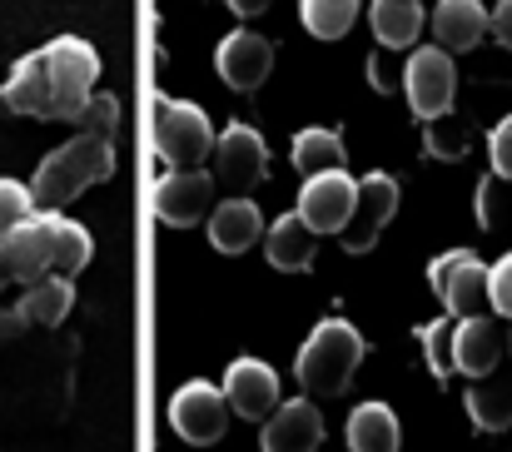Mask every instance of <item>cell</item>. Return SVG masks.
I'll list each match as a JSON object with an SVG mask.
<instances>
[{"mask_svg": "<svg viewBox=\"0 0 512 452\" xmlns=\"http://www.w3.org/2000/svg\"><path fill=\"white\" fill-rule=\"evenodd\" d=\"M363 353H368V343H363V333L348 323V318H324L309 338H304V348H299V358H294V378H299V388H304V398H343L348 393V383H353V373H358V363H363Z\"/></svg>", "mask_w": 512, "mask_h": 452, "instance_id": "obj_1", "label": "cell"}, {"mask_svg": "<svg viewBox=\"0 0 512 452\" xmlns=\"http://www.w3.org/2000/svg\"><path fill=\"white\" fill-rule=\"evenodd\" d=\"M115 174V150L110 140H95V135H75L65 140L60 150H50L40 159L35 179H30V194H35V209H65L70 199H80L90 184L110 179Z\"/></svg>", "mask_w": 512, "mask_h": 452, "instance_id": "obj_2", "label": "cell"}, {"mask_svg": "<svg viewBox=\"0 0 512 452\" xmlns=\"http://www.w3.org/2000/svg\"><path fill=\"white\" fill-rule=\"evenodd\" d=\"M214 125L199 105L189 100H160L155 105V154L170 169H204V159H214Z\"/></svg>", "mask_w": 512, "mask_h": 452, "instance_id": "obj_3", "label": "cell"}, {"mask_svg": "<svg viewBox=\"0 0 512 452\" xmlns=\"http://www.w3.org/2000/svg\"><path fill=\"white\" fill-rule=\"evenodd\" d=\"M45 60H50V80H55V120H75V110L95 95L100 55L80 35H55L45 45Z\"/></svg>", "mask_w": 512, "mask_h": 452, "instance_id": "obj_4", "label": "cell"}, {"mask_svg": "<svg viewBox=\"0 0 512 452\" xmlns=\"http://www.w3.org/2000/svg\"><path fill=\"white\" fill-rule=\"evenodd\" d=\"M428 284L433 294L443 299V308L453 318H478L488 313V264L473 254V249H448L428 264Z\"/></svg>", "mask_w": 512, "mask_h": 452, "instance_id": "obj_5", "label": "cell"}, {"mask_svg": "<svg viewBox=\"0 0 512 452\" xmlns=\"http://www.w3.org/2000/svg\"><path fill=\"white\" fill-rule=\"evenodd\" d=\"M229 398H224V388L219 383H184V388H174L170 398V428L189 443V448H214L224 433H229Z\"/></svg>", "mask_w": 512, "mask_h": 452, "instance_id": "obj_6", "label": "cell"}, {"mask_svg": "<svg viewBox=\"0 0 512 452\" xmlns=\"http://www.w3.org/2000/svg\"><path fill=\"white\" fill-rule=\"evenodd\" d=\"M403 95H408V110L418 120H438L453 110L458 100V65L443 45H423L408 55V80H403Z\"/></svg>", "mask_w": 512, "mask_h": 452, "instance_id": "obj_7", "label": "cell"}, {"mask_svg": "<svg viewBox=\"0 0 512 452\" xmlns=\"http://www.w3.org/2000/svg\"><path fill=\"white\" fill-rule=\"evenodd\" d=\"M60 219H65V214H55V209H35L20 229H10V234L0 239V264H5L10 279L35 284V279H45V269H55Z\"/></svg>", "mask_w": 512, "mask_h": 452, "instance_id": "obj_8", "label": "cell"}, {"mask_svg": "<svg viewBox=\"0 0 512 452\" xmlns=\"http://www.w3.org/2000/svg\"><path fill=\"white\" fill-rule=\"evenodd\" d=\"M264 174H269V145H264V135H259L254 125H244V120L224 125L219 140H214V179H219L224 189L244 194V189H254Z\"/></svg>", "mask_w": 512, "mask_h": 452, "instance_id": "obj_9", "label": "cell"}, {"mask_svg": "<svg viewBox=\"0 0 512 452\" xmlns=\"http://www.w3.org/2000/svg\"><path fill=\"white\" fill-rule=\"evenodd\" d=\"M398 204H403V189H398L393 174H383V169L363 174V179H358V209H353L348 229L339 234V244L348 254H368V249L378 244L383 224L398 214Z\"/></svg>", "mask_w": 512, "mask_h": 452, "instance_id": "obj_10", "label": "cell"}, {"mask_svg": "<svg viewBox=\"0 0 512 452\" xmlns=\"http://www.w3.org/2000/svg\"><path fill=\"white\" fill-rule=\"evenodd\" d=\"M358 209V179L348 169H334V174H314L304 179L299 189V214L309 219L314 234H343L348 219Z\"/></svg>", "mask_w": 512, "mask_h": 452, "instance_id": "obj_11", "label": "cell"}, {"mask_svg": "<svg viewBox=\"0 0 512 452\" xmlns=\"http://www.w3.org/2000/svg\"><path fill=\"white\" fill-rule=\"evenodd\" d=\"M219 388L229 398V413L244 418V423H264L279 408V373L264 358H234L224 368V383Z\"/></svg>", "mask_w": 512, "mask_h": 452, "instance_id": "obj_12", "label": "cell"}, {"mask_svg": "<svg viewBox=\"0 0 512 452\" xmlns=\"http://www.w3.org/2000/svg\"><path fill=\"white\" fill-rule=\"evenodd\" d=\"M204 214H214V179L204 169H170L155 184V219L170 229H194Z\"/></svg>", "mask_w": 512, "mask_h": 452, "instance_id": "obj_13", "label": "cell"}, {"mask_svg": "<svg viewBox=\"0 0 512 452\" xmlns=\"http://www.w3.org/2000/svg\"><path fill=\"white\" fill-rule=\"evenodd\" d=\"M214 70H219V80H224L229 90L249 95V90H259V85L269 80V70H274V45H269L259 30H234V35H224V45L214 50Z\"/></svg>", "mask_w": 512, "mask_h": 452, "instance_id": "obj_14", "label": "cell"}, {"mask_svg": "<svg viewBox=\"0 0 512 452\" xmlns=\"http://www.w3.org/2000/svg\"><path fill=\"white\" fill-rule=\"evenodd\" d=\"M259 448L264 452H319L324 448V413H319V403H314V398H289V403H279V408L264 418Z\"/></svg>", "mask_w": 512, "mask_h": 452, "instance_id": "obj_15", "label": "cell"}, {"mask_svg": "<svg viewBox=\"0 0 512 452\" xmlns=\"http://www.w3.org/2000/svg\"><path fill=\"white\" fill-rule=\"evenodd\" d=\"M0 110L10 115H35V120H55V80H50V60L45 50L25 55L10 80L0 85Z\"/></svg>", "mask_w": 512, "mask_h": 452, "instance_id": "obj_16", "label": "cell"}, {"mask_svg": "<svg viewBox=\"0 0 512 452\" xmlns=\"http://www.w3.org/2000/svg\"><path fill=\"white\" fill-rule=\"evenodd\" d=\"M264 214H259V204L249 199V194H229V199H219L214 204V214H209V244L219 249V254H249L259 239H264Z\"/></svg>", "mask_w": 512, "mask_h": 452, "instance_id": "obj_17", "label": "cell"}, {"mask_svg": "<svg viewBox=\"0 0 512 452\" xmlns=\"http://www.w3.org/2000/svg\"><path fill=\"white\" fill-rule=\"evenodd\" d=\"M428 25H433V40L448 55H463V50L483 45V35L493 30V10L483 0H438Z\"/></svg>", "mask_w": 512, "mask_h": 452, "instance_id": "obj_18", "label": "cell"}, {"mask_svg": "<svg viewBox=\"0 0 512 452\" xmlns=\"http://www.w3.org/2000/svg\"><path fill=\"white\" fill-rule=\"evenodd\" d=\"M503 348H508V338H503V328H498L488 313H478V318H458V328H453V363H458V373H468V378H488V373L498 368Z\"/></svg>", "mask_w": 512, "mask_h": 452, "instance_id": "obj_19", "label": "cell"}, {"mask_svg": "<svg viewBox=\"0 0 512 452\" xmlns=\"http://www.w3.org/2000/svg\"><path fill=\"white\" fill-rule=\"evenodd\" d=\"M264 254H269L274 269L304 274V269L314 264V254H319V234L309 229V219H304L299 209H289V214H279V219L264 229Z\"/></svg>", "mask_w": 512, "mask_h": 452, "instance_id": "obj_20", "label": "cell"}, {"mask_svg": "<svg viewBox=\"0 0 512 452\" xmlns=\"http://www.w3.org/2000/svg\"><path fill=\"white\" fill-rule=\"evenodd\" d=\"M368 25H373V40L388 45V50H413L428 15H423V0H373L368 5Z\"/></svg>", "mask_w": 512, "mask_h": 452, "instance_id": "obj_21", "label": "cell"}, {"mask_svg": "<svg viewBox=\"0 0 512 452\" xmlns=\"http://www.w3.org/2000/svg\"><path fill=\"white\" fill-rule=\"evenodd\" d=\"M348 452H398L403 448V428L393 418L388 403H358L348 413Z\"/></svg>", "mask_w": 512, "mask_h": 452, "instance_id": "obj_22", "label": "cell"}, {"mask_svg": "<svg viewBox=\"0 0 512 452\" xmlns=\"http://www.w3.org/2000/svg\"><path fill=\"white\" fill-rule=\"evenodd\" d=\"M70 308H75V279L45 274V279L25 284V299H20V318H25V323H35V328H55V323H65Z\"/></svg>", "mask_w": 512, "mask_h": 452, "instance_id": "obj_23", "label": "cell"}, {"mask_svg": "<svg viewBox=\"0 0 512 452\" xmlns=\"http://www.w3.org/2000/svg\"><path fill=\"white\" fill-rule=\"evenodd\" d=\"M294 169L304 174V179H314V174H334L348 164V150H343V135L339 130H324V125H314V130H299L294 135Z\"/></svg>", "mask_w": 512, "mask_h": 452, "instance_id": "obj_24", "label": "cell"}, {"mask_svg": "<svg viewBox=\"0 0 512 452\" xmlns=\"http://www.w3.org/2000/svg\"><path fill=\"white\" fill-rule=\"evenodd\" d=\"M468 418H473L478 433H503V428H512V388L488 383V378H473V388H468Z\"/></svg>", "mask_w": 512, "mask_h": 452, "instance_id": "obj_25", "label": "cell"}, {"mask_svg": "<svg viewBox=\"0 0 512 452\" xmlns=\"http://www.w3.org/2000/svg\"><path fill=\"white\" fill-rule=\"evenodd\" d=\"M304 30L319 40H343L358 20V0H299Z\"/></svg>", "mask_w": 512, "mask_h": 452, "instance_id": "obj_26", "label": "cell"}, {"mask_svg": "<svg viewBox=\"0 0 512 452\" xmlns=\"http://www.w3.org/2000/svg\"><path fill=\"white\" fill-rule=\"evenodd\" d=\"M423 145L433 159H463L473 150V125L463 115H438V120H423Z\"/></svg>", "mask_w": 512, "mask_h": 452, "instance_id": "obj_27", "label": "cell"}, {"mask_svg": "<svg viewBox=\"0 0 512 452\" xmlns=\"http://www.w3.org/2000/svg\"><path fill=\"white\" fill-rule=\"evenodd\" d=\"M90 259H95V239H90V229H85V224H75V219H60V239H55V274H60V279H80V274L90 269Z\"/></svg>", "mask_w": 512, "mask_h": 452, "instance_id": "obj_28", "label": "cell"}, {"mask_svg": "<svg viewBox=\"0 0 512 452\" xmlns=\"http://www.w3.org/2000/svg\"><path fill=\"white\" fill-rule=\"evenodd\" d=\"M453 328H458V318L448 308H443V318H433V323L418 328V343H423V358H428V373L433 378H453L458 373V363H453Z\"/></svg>", "mask_w": 512, "mask_h": 452, "instance_id": "obj_29", "label": "cell"}, {"mask_svg": "<svg viewBox=\"0 0 512 452\" xmlns=\"http://www.w3.org/2000/svg\"><path fill=\"white\" fill-rule=\"evenodd\" d=\"M75 130L80 135H95V140H115V130H120V100L115 95H90L75 110Z\"/></svg>", "mask_w": 512, "mask_h": 452, "instance_id": "obj_30", "label": "cell"}, {"mask_svg": "<svg viewBox=\"0 0 512 452\" xmlns=\"http://www.w3.org/2000/svg\"><path fill=\"white\" fill-rule=\"evenodd\" d=\"M403 80H408V60H403V50L373 45V55H368V85H373L378 95H398Z\"/></svg>", "mask_w": 512, "mask_h": 452, "instance_id": "obj_31", "label": "cell"}, {"mask_svg": "<svg viewBox=\"0 0 512 452\" xmlns=\"http://www.w3.org/2000/svg\"><path fill=\"white\" fill-rule=\"evenodd\" d=\"M30 214H35V194H30V184H20V179H0V239H5L10 229H20Z\"/></svg>", "mask_w": 512, "mask_h": 452, "instance_id": "obj_32", "label": "cell"}, {"mask_svg": "<svg viewBox=\"0 0 512 452\" xmlns=\"http://www.w3.org/2000/svg\"><path fill=\"white\" fill-rule=\"evenodd\" d=\"M508 184L512 179H498V174H488L478 184V224L483 229H503L508 224Z\"/></svg>", "mask_w": 512, "mask_h": 452, "instance_id": "obj_33", "label": "cell"}, {"mask_svg": "<svg viewBox=\"0 0 512 452\" xmlns=\"http://www.w3.org/2000/svg\"><path fill=\"white\" fill-rule=\"evenodd\" d=\"M488 303H493L498 318L512 323V254H503V259L488 269Z\"/></svg>", "mask_w": 512, "mask_h": 452, "instance_id": "obj_34", "label": "cell"}, {"mask_svg": "<svg viewBox=\"0 0 512 452\" xmlns=\"http://www.w3.org/2000/svg\"><path fill=\"white\" fill-rule=\"evenodd\" d=\"M488 159H493V174H498V179H512V115L503 125H493V135H488Z\"/></svg>", "mask_w": 512, "mask_h": 452, "instance_id": "obj_35", "label": "cell"}, {"mask_svg": "<svg viewBox=\"0 0 512 452\" xmlns=\"http://www.w3.org/2000/svg\"><path fill=\"white\" fill-rule=\"evenodd\" d=\"M493 35L512 50V0H498V5H493Z\"/></svg>", "mask_w": 512, "mask_h": 452, "instance_id": "obj_36", "label": "cell"}, {"mask_svg": "<svg viewBox=\"0 0 512 452\" xmlns=\"http://www.w3.org/2000/svg\"><path fill=\"white\" fill-rule=\"evenodd\" d=\"M224 5H229V10L239 15V20H254V15H264V10H269L274 0H224Z\"/></svg>", "mask_w": 512, "mask_h": 452, "instance_id": "obj_37", "label": "cell"}, {"mask_svg": "<svg viewBox=\"0 0 512 452\" xmlns=\"http://www.w3.org/2000/svg\"><path fill=\"white\" fill-rule=\"evenodd\" d=\"M508 348H512V333H508Z\"/></svg>", "mask_w": 512, "mask_h": 452, "instance_id": "obj_38", "label": "cell"}]
</instances>
